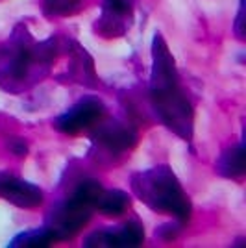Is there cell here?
<instances>
[{
    "mask_svg": "<svg viewBox=\"0 0 246 248\" xmlns=\"http://www.w3.org/2000/svg\"><path fill=\"white\" fill-rule=\"evenodd\" d=\"M148 98L157 121L187 143L195 135V108L182 87L174 56L165 37L155 31L152 39V71Z\"/></svg>",
    "mask_w": 246,
    "mask_h": 248,
    "instance_id": "6da1fadb",
    "label": "cell"
},
{
    "mask_svg": "<svg viewBox=\"0 0 246 248\" xmlns=\"http://www.w3.org/2000/svg\"><path fill=\"white\" fill-rule=\"evenodd\" d=\"M62 50L58 37L35 41L26 24H17L10 39L0 43V87L19 94L45 80Z\"/></svg>",
    "mask_w": 246,
    "mask_h": 248,
    "instance_id": "7a4b0ae2",
    "label": "cell"
},
{
    "mask_svg": "<svg viewBox=\"0 0 246 248\" xmlns=\"http://www.w3.org/2000/svg\"><path fill=\"white\" fill-rule=\"evenodd\" d=\"M130 189L137 200H141L155 213L170 215L184 224L189 222L193 215L191 198L169 165H157L134 172L130 176Z\"/></svg>",
    "mask_w": 246,
    "mask_h": 248,
    "instance_id": "3957f363",
    "label": "cell"
},
{
    "mask_svg": "<svg viewBox=\"0 0 246 248\" xmlns=\"http://www.w3.org/2000/svg\"><path fill=\"white\" fill-rule=\"evenodd\" d=\"M91 155L98 161H115L128 154L137 145V132L132 124L121 123L117 119L100 121L91 130Z\"/></svg>",
    "mask_w": 246,
    "mask_h": 248,
    "instance_id": "277c9868",
    "label": "cell"
},
{
    "mask_svg": "<svg viewBox=\"0 0 246 248\" xmlns=\"http://www.w3.org/2000/svg\"><path fill=\"white\" fill-rule=\"evenodd\" d=\"M91 217L92 207L69 195L48 209L43 226L50 232L56 241H67L80 233L89 224Z\"/></svg>",
    "mask_w": 246,
    "mask_h": 248,
    "instance_id": "5b68a950",
    "label": "cell"
},
{
    "mask_svg": "<svg viewBox=\"0 0 246 248\" xmlns=\"http://www.w3.org/2000/svg\"><path fill=\"white\" fill-rule=\"evenodd\" d=\"M106 117V104L98 96H83L54 121V128L65 135L89 132Z\"/></svg>",
    "mask_w": 246,
    "mask_h": 248,
    "instance_id": "8992f818",
    "label": "cell"
},
{
    "mask_svg": "<svg viewBox=\"0 0 246 248\" xmlns=\"http://www.w3.org/2000/svg\"><path fill=\"white\" fill-rule=\"evenodd\" d=\"M137 0H102L94 31L104 39L124 37L134 24Z\"/></svg>",
    "mask_w": 246,
    "mask_h": 248,
    "instance_id": "52a82bcc",
    "label": "cell"
},
{
    "mask_svg": "<svg viewBox=\"0 0 246 248\" xmlns=\"http://www.w3.org/2000/svg\"><path fill=\"white\" fill-rule=\"evenodd\" d=\"M144 243V226L141 220L130 218L121 226H108L96 230L83 239L85 248H119L141 247Z\"/></svg>",
    "mask_w": 246,
    "mask_h": 248,
    "instance_id": "ba28073f",
    "label": "cell"
},
{
    "mask_svg": "<svg viewBox=\"0 0 246 248\" xmlns=\"http://www.w3.org/2000/svg\"><path fill=\"white\" fill-rule=\"evenodd\" d=\"M0 198L21 209H35L45 202V193L31 182L10 172H0Z\"/></svg>",
    "mask_w": 246,
    "mask_h": 248,
    "instance_id": "9c48e42d",
    "label": "cell"
},
{
    "mask_svg": "<svg viewBox=\"0 0 246 248\" xmlns=\"http://www.w3.org/2000/svg\"><path fill=\"white\" fill-rule=\"evenodd\" d=\"M71 65H69V82L80 83L85 87H98V76L94 71V62L87 54L85 48H82L78 43H71Z\"/></svg>",
    "mask_w": 246,
    "mask_h": 248,
    "instance_id": "30bf717a",
    "label": "cell"
},
{
    "mask_svg": "<svg viewBox=\"0 0 246 248\" xmlns=\"http://www.w3.org/2000/svg\"><path fill=\"white\" fill-rule=\"evenodd\" d=\"M215 172L228 180H239L246 172V150L245 143L239 141L228 146L215 161Z\"/></svg>",
    "mask_w": 246,
    "mask_h": 248,
    "instance_id": "8fae6325",
    "label": "cell"
},
{
    "mask_svg": "<svg viewBox=\"0 0 246 248\" xmlns=\"http://www.w3.org/2000/svg\"><path fill=\"white\" fill-rule=\"evenodd\" d=\"M132 206V198L121 189H102L94 202V211L104 217H121Z\"/></svg>",
    "mask_w": 246,
    "mask_h": 248,
    "instance_id": "7c38bea8",
    "label": "cell"
},
{
    "mask_svg": "<svg viewBox=\"0 0 246 248\" xmlns=\"http://www.w3.org/2000/svg\"><path fill=\"white\" fill-rule=\"evenodd\" d=\"M52 243H56V239L50 232L45 226L41 228H33V230H26L19 235L11 239L8 243L10 248H43V247H50Z\"/></svg>",
    "mask_w": 246,
    "mask_h": 248,
    "instance_id": "4fadbf2b",
    "label": "cell"
},
{
    "mask_svg": "<svg viewBox=\"0 0 246 248\" xmlns=\"http://www.w3.org/2000/svg\"><path fill=\"white\" fill-rule=\"evenodd\" d=\"M83 8V0H41L46 17H72Z\"/></svg>",
    "mask_w": 246,
    "mask_h": 248,
    "instance_id": "5bb4252c",
    "label": "cell"
},
{
    "mask_svg": "<svg viewBox=\"0 0 246 248\" xmlns=\"http://www.w3.org/2000/svg\"><path fill=\"white\" fill-rule=\"evenodd\" d=\"M182 226H184V222H180V220L174 218V222H167V224H161V226L157 228L155 230V237H159L165 243H170V241H174L180 235Z\"/></svg>",
    "mask_w": 246,
    "mask_h": 248,
    "instance_id": "9a60e30c",
    "label": "cell"
},
{
    "mask_svg": "<svg viewBox=\"0 0 246 248\" xmlns=\"http://www.w3.org/2000/svg\"><path fill=\"white\" fill-rule=\"evenodd\" d=\"M8 148H10L11 154L17 155V157H26L28 155V145L22 137H11L8 141Z\"/></svg>",
    "mask_w": 246,
    "mask_h": 248,
    "instance_id": "2e32d148",
    "label": "cell"
},
{
    "mask_svg": "<svg viewBox=\"0 0 246 248\" xmlns=\"http://www.w3.org/2000/svg\"><path fill=\"white\" fill-rule=\"evenodd\" d=\"M243 24H245V0H239V11H237L233 30H235L237 39H241V41H245V28H243Z\"/></svg>",
    "mask_w": 246,
    "mask_h": 248,
    "instance_id": "e0dca14e",
    "label": "cell"
}]
</instances>
